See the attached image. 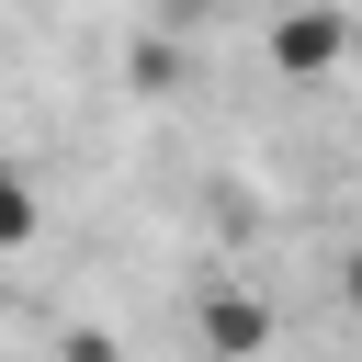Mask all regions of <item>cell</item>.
<instances>
[{
	"label": "cell",
	"mask_w": 362,
	"mask_h": 362,
	"mask_svg": "<svg viewBox=\"0 0 362 362\" xmlns=\"http://www.w3.org/2000/svg\"><path fill=\"white\" fill-rule=\"evenodd\" d=\"M260 57H272V79L317 90V79H339V68L362 57V23H351L339 0H283V11H272V34H260Z\"/></svg>",
	"instance_id": "obj_1"
},
{
	"label": "cell",
	"mask_w": 362,
	"mask_h": 362,
	"mask_svg": "<svg viewBox=\"0 0 362 362\" xmlns=\"http://www.w3.org/2000/svg\"><path fill=\"white\" fill-rule=\"evenodd\" d=\"M192 339H204L215 362H260V351H272V294H249L238 272H215V283L192 294Z\"/></svg>",
	"instance_id": "obj_2"
},
{
	"label": "cell",
	"mask_w": 362,
	"mask_h": 362,
	"mask_svg": "<svg viewBox=\"0 0 362 362\" xmlns=\"http://www.w3.org/2000/svg\"><path fill=\"white\" fill-rule=\"evenodd\" d=\"M34 226H45V204H34V181L0 158V249H34Z\"/></svg>",
	"instance_id": "obj_3"
},
{
	"label": "cell",
	"mask_w": 362,
	"mask_h": 362,
	"mask_svg": "<svg viewBox=\"0 0 362 362\" xmlns=\"http://www.w3.org/2000/svg\"><path fill=\"white\" fill-rule=\"evenodd\" d=\"M170 79H181V57H170V34H147L136 45V90H170Z\"/></svg>",
	"instance_id": "obj_4"
},
{
	"label": "cell",
	"mask_w": 362,
	"mask_h": 362,
	"mask_svg": "<svg viewBox=\"0 0 362 362\" xmlns=\"http://www.w3.org/2000/svg\"><path fill=\"white\" fill-rule=\"evenodd\" d=\"M68 362H124V351H113V328H68Z\"/></svg>",
	"instance_id": "obj_5"
},
{
	"label": "cell",
	"mask_w": 362,
	"mask_h": 362,
	"mask_svg": "<svg viewBox=\"0 0 362 362\" xmlns=\"http://www.w3.org/2000/svg\"><path fill=\"white\" fill-rule=\"evenodd\" d=\"M339 294H351V317H362V249H351V272H339Z\"/></svg>",
	"instance_id": "obj_6"
}]
</instances>
